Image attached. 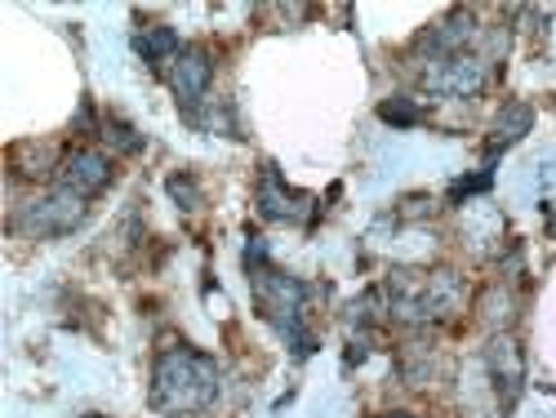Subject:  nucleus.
<instances>
[{"mask_svg": "<svg viewBox=\"0 0 556 418\" xmlns=\"http://www.w3.org/2000/svg\"><path fill=\"white\" fill-rule=\"evenodd\" d=\"M379 116H383L388 125H419V121H424V112L414 107V103H405V99H401V103H396V99H392V103H383V107H379Z\"/></svg>", "mask_w": 556, "mask_h": 418, "instance_id": "obj_13", "label": "nucleus"}, {"mask_svg": "<svg viewBox=\"0 0 556 418\" xmlns=\"http://www.w3.org/2000/svg\"><path fill=\"white\" fill-rule=\"evenodd\" d=\"M112 182V161L94 148H80L63 161V188L76 192V197H94Z\"/></svg>", "mask_w": 556, "mask_h": 418, "instance_id": "obj_5", "label": "nucleus"}, {"mask_svg": "<svg viewBox=\"0 0 556 418\" xmlns=\"http://www.w3.org/2000/svg\"><path fill=\"white\" fill-rule=\"evenodd\" d=\"M169 197H174L182 210H197V205H201V188H197L188 174H174V178H169Z\"/></svg>", "mask_w": 556, "mask_h": 418, "instance_id": "obj_12", "label": "nucleus"}, {"mask_svg": "<svg viewBox=\"0 0 556 418\" xmlns=\"http://www.w3.org/2000/svg\"><path fill=\"white\" fill-rule=\"evenodd\" d=\"M485 360H490V375L503 392V405H513L521 396V383H526V360H521V347L513 339H494L485 347Z\"/></svg>", "mask_w": 556, "mask_h": 418, "instance_id": "obj_7", "label": "nucleus"}, {"mask_svg": "<svg viewBox=\"0 0 556 418\" xmlns=\"http://www.w3.org/2000/svg\"><path fill=\"white\" fill-rule=\"evenodd\" d=\"M307 205H312V201H307L303 192H290L286 182H281L276 165L263 169V178H258V210H263V218H286V223H294V218L307 214Z\"/></svg>", "mask_w": 556, "mask_h": 418, "instance_id": "obj_8", "label": "nucleus"}, {"mask_svg": "<svg viewBox=\"0 0 556 418\" xmlns=\"http://www.w3.org/2000/svg\"><path fill=\"white\" fill-rule=\"evenodd\" d=\"M392 418H409V414H392Z\"/></svg>", "mask_w": 556, "mask_h": 418, "instance_id": "obj_15", "label": "nucleus"}, {"mask_svg": "<svg viewBox=\"0 0 556 418\" xmlns=\"http://www.w3.org/2000/svg\"><path fill=\"white\" fill-rule=\"evenodd\" d=\"M218 396V365L192 347H169L152 369V405L161 414H197Z\"/></svg>", "mask_w": 556, "mask_h": 418, "instance_id": "obj_1", "label": "nucleus"}, {"mask_svg": "<svg viewBox=\"0 0 556 418\" xmlns=\"http://www.w3.org/2000/svg\"><path fill=\"white\" fill-rule=\"evenodd\" d=\"M103 138H108L112 148H121V152H138V148H143V138H138L125 121H108V125H103Z\"/></svg>", "mask_w": 556, "mask_h": 418, "instance_id": "obj_11", "label": "nucleus"}, {"mask_svg": "<svg viewBox=\"0 0 556 418\" xmlns=\"http://www.w3.org/2000/svg\"><path fill=\"white\" fill-rule=\"evenodd\" d=\"M210 80H214V63H210V54H205V50H182V54L174 59V67H169V85H174V94H178L182 103H188V107L205 99Z\"/></svg>", "mask_w": 556, "mask_h": 418, "instance_id": "obj_6", "label": "nucleus"}, {"mask_svg": "<svg viewBox=\"0 0 556 418\" xmlns=\"http://www.w3.org/2000/svg\"><path fill=\"white\" fill-rule=\"evenodd\" d=\"M138 54H143L152 67H161L165 59H178L182 50H178V36H174V27H165V23H156V27H143L138 31Z\"/></svg>", "mask_w": 556, "mask_h": 418, "instance_id": "obj_10", "label": "nucleus"}, {"mask_svg": "<svg viewBox=\"0 0 556 418\" xmlns=\"http://www.w3.org/2000/svg\"><path fill=\"white\" fill-rule=\"evenodd\" d=\"M80 218H85V197H76V192L63 188V192H54V197L27 201L14 223H18L23 231H31V237H63V231L80 227Z\"/></svg>", "mask_w": 556, "mask_h": 418, "instance_id": "obj_3", "label": "nucleus"}, {"mask_svg": "<svg viewBox=\"0 0 556 418\" xmlns=\"http://www.w3.org/2000/svg\"><path fill=\"white\" fill-rule=\"evenodd\" d=\"M530 125H534V112L526 107V103H507L503 112H498V121H494V138H490V161L503 152V148H513L521 134H530Z\"/></svg>", "mask_w": 556, "mask_h": 418, "instance_id": "obj_9", "label": "nucleus"}, {"mask_svg": "<svg viewBox=\"0 0 556 418\" xmlns=\"http://www.w3.org/2000/svg\"><path fill=\"white\" fill-rule=\"evenodd\" d=\"M245 263H250V276H254V303H258V312L294 343L299 356H307V352H312V334L303 330V299H307V286L294 281V276H286V271H276V267L267 263V250H263L258 241L250 245Z\"/></svg>", "mask_w": 556, "mask_h": 418, "instance_id": "obj_2", "label": "nucleus"}, {"mask_svg": "<svg viewBox=\"0 0 556 418\" xmlns=\"http://www.w3.org/2000/svg\"><path fill=\"white\" fill-rule=\"evenodd\" d=\"M89 418H99V414H89Z\"/></svg>", "mask_w": 556, "mask_h": 418, "instance_id": "obj_16", "label": "nucleus"}, {"mask_svg": "<svg viewBox=\"0 0 556 418\" xmlns=\"http://www.w3.org/2000/svg\"><path fill=\"white\" fill-rule=\"evenodd\" d=\"M490 182H494V174H490V169H481L477 178H458L454 188H450V197H454V201H463V197H472V192H490Z\"/></svg>", "mask_w": 556, "mask_h": 418, "instance_id": "obj_14", "label": "nucleus"}, {"mask_svg": "<svg viewBox=\"0 0 556 418\" xmlns=\"http://www.w3.org/2000/svg\"><path fill=\"white\" fill-rule=\"evenodd\" d=\"M424 85L437 89V94H450V99H468V94H477V89L485 85V63L468 59V54L437 59V67H428Z\"/></svg>", "mask_w": 556, "mask_h": 418, "instance_id": "obj_4", "label": "nucleus"}]
</instances>
